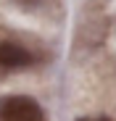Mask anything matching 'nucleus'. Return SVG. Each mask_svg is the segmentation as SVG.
<instances>
[{
  "label": "nucleus",
  "mask_w": 116,
  "mask_h": 121,
  "mask_svg": "<svg viewBox=\"0 0 116 121\" xmlns=\"http://www.w3.org/2000/svg\"><path fill=\"white\" fill-rule=\"evenodd\" d=\"M0 121H48V118L34 97L8 95L0 100Z\"/></svg>",
  "instance_id": "nucleus-1"
},
{
  "label": "nucleus",
  "mask_w": 116,
  "mask_h": 121,
  "mask_svg": "<svg viewBox=\"0 0 116 121\" xmlns=\"http://www.w3.org/2000/svg\"><path fill=\"white\" fill-rule=\"evenodd\" d=\"M79 121H106V118H79Z\"/></svg>",
  "instance_id": "nucleus-3"
},
{
  "label": "nucleus",
  "mask_w": 116,
  "mask_h": 121,
  "mask_svg": "<svg viewBox=\"0 0 116 121\" xmlns=\"http://www.w3.org/2000/svg\"><path fill=\"white\" fill-rule=\"evenodd\" d=\"M34 63V55L18 42H0V69L3 71H18Z\"/></svg>",
  "instance_id": "nucleus-2"
},
{
  "label": "nucleus",
  "mask_w": 116,
  "mask_h": 121,
  "mask_svg": "<svg viewBox=\"0 0 116 121\" xmlns=\"http://www.w3.org/2000/svg\"><path fill=\"white\" fill-rule=\"evenodd\" d=\"M21 3H34V0H21Z\"/></svg>",
  "instance_id": "nucleus-4"
}]
</instances>
